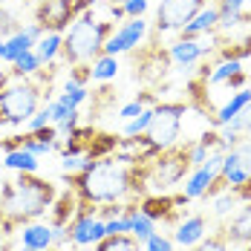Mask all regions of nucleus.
<instances>
[{
	"label": "nucleus",
	"mask_w": 251,
	"mask_h": 251,
	"mask_svg": "<svg viewBox=\"0 0 251 251\" xmlns=\"http://www.w3.org/2000/svg\"><path fill=\"white\" fill-rule=\"evenodd\" d=\"M64 182L78 194V200L90 205L142 200L145 194H151L145 179V162L125 165V162H116L113 156L99 159L90 171L64 174Z\"/></svg>",
	"instance_id": "1"
},
{
	"label": "nucleus",
	"mask_w": 251,
	"mask_h": 251,
	"mask_svg": "<svg viewBox=\"0 0 251 251\" xmlns=\"http://www.w3.org/2000/svg\"><path fill=\"white\" fill-rule=\"evenodd\" d=\"M0 234L9 237L15 228L41 220L52 208L58 188L38 174H21L15 182H0Z\"/></svg>",
	"instance_id": "2"
},
{
	"label": "nucleus",
	"mask_w": 251,
	"mask_h": 251,
	"mask_svg": "<svg viewBox=\"0 0 251 251\" xmlns=\"http://www.w3.org/2000/svg\"><path fill=\"white\" fill-rule=\"evenodd\" d=\"M110 35H113V21H96L93 12L87 9L67 29L64 44H61V58L70 67L73 64H90L99 55H104V44Z\"/></svg>",
	"instance_id": "3"
},
{
	"label": "nucleus",
	"mask_w": 251,
	"mask_h": 251,
	"mask_svg": "<svg viewBox=\"0 0 251 251\" xmlns=\"http://www.w3.org/2000/svg\"><path fill=\"white\" fill-rule=\"evenodd\" d=\"M191 174L188 165V142L185 145H171L165 151H159L153 159L145 162V179H148V191H168L176 182H182Z\"/></svg>",
	"instance_id": "4"
},
{
	"label": "nucleus",
	"mask_w": 251,
	"mask_h": 251,
	"mask_svg": "<svg viewBox=\"0 0 251 251\" xmlns=\"http://www.w3.org/2000/svg\"><path fill=\"white\" fill-rule=\"evenodd\" d=\"M41 99H44L41 84L26 81V78H21L18 84H12L6 90H0V127L26 125L35 116V110L41 107Z\"/></svg>",
	"instance_id": "5"
},
{
	"label": "nucleus",
	"mask_w": 251,
	"mask_h": 251,
	"mask_svg": "<svg viewBox=\"0 0 251 251\" xmlns=\"http://www.w3.org/2000/svg\"><path fill=\"white\" fill-rule=\"evenodd\" d=\"M188 110H191L188 101H162V104H153V119H151V125H148V130H145V136L151 139L159 151L176 145L179 142V130H182V119H185Z\"/></svg>",
	"instance_id": "6"
},
{
	"label": "nucleus",
	"mask_w": 251,
	"mask_h": 251,
	"mask_svg": "<svg viewBox=\"0 0 251 251\" xmlns=\"http://www.w3.org/2000/svg\"><path fill=\"white\" fill-rule=\"evenodd\" d=\"M90 3L96 0H41L38 3V21L44 26V32H64L75 18H81Z\"/></svg>",
	"instance_id": "7"
},
{
	"label": "nucleus",
	"mask_w": 251,
	"mask_h": 251,
	"mask_svg": "<svg viewBox=\"0 0 251 251\" xmlns=\"http://www.w3.org/2000/svg\"><path fill=\"white\" fill-rule=\"evenodd\" d=\"M188 202L191 200H188L185 194H165V191H159V194H145V197L139 200V211H142L145 217H151L153 223L179 226L182 211H185Z\"/></svg>",
	"instance_id": "8"
},
{
	"label": "nucleus",
	"mask_w": 251,
	"mask_h": 251,
	"mask_svg": "<svg viewBox=\"0 0 251 251\" xmlns=\"http://www.w3.org/2000/svg\"><path fill=\"white\" fill-rule=\"evenodd\" d=\"M202 6L205 0H162L156 9V32H179Z\"/></svg>",
	"instance_id": "9"
},
{
	"label": "nucleus",
	"mask_w": 251,
	"mask_h": 251,
	"mask_svg": "<svg viewBox=\"0 0 251 251\" xmlns=\"http://www.w3.org/2000/svg\"><path fill=\"white\" fill-rule=\"evenodd\" d=\"M148 35V21L145 18H127V24L113 29V35L104 44V55H122V52L136 50Z\"/></svg>",
	"instance_id": "10"
},
{
	"label": "nucleus",
	"mask_w": 251,
	"mask_h": 251,
	"mask_svg": "<svg viewBox=\"0 0 251 251\" xmlns=\"http://www.w3.org/2000/svg\"><path fill=\"white\" fill-rule=\"evenodd\" d=\"M220 176L226 179L228 191L249 179L251 176V142H240L231 151H226V162L220 168Z\"/></svg>",
	"instance_id": "11"
},
{
	"label": "nucleus",
	"mask_w": 251,
	"mask_h": 251,
	"mask_svg": "<svg viewBox=\"0 0 251 251\" xmlns=\"http://www.w3.org/2000/svg\"><path fill=\"white\" fill-rule=\"evenodd\" d=\"M168 55H171V64H176L179 70H188V67H194L197 61L208 58V55H211V47H202L197 38H179L176 44H171Z\"/></svg>",
	"instance_id": "12"
},
{
	"label": "nucleus",
	"mask_w": 251,
	"mask_h": 251,
	"mask_svg": "<svg viewBox=\"0 0 251 251\" xmlns=\"http://www.w3.org/2000/svg\"><path fill=\"white\" fill-rule=\"evenodd\" d=\"M47 214H50V226L52 228H67L70 223H73V217L78 214V194L73 191V188L61 191Z\"/></svg>",
	"instance_id": "13"
},
{
	"label": "nucleus",
	"mask_w": 251,
	"mask_h": 251,
	"mask_svg": "<svg viewBox=\"0 0 251 251\" xmlns=\"http://www.w3.org/2000/svg\"><path fill=\"white\" fill-rule=\"evenodd\" d=\"M205 234H208V220H205L202 214H194V217L179 220V226H176V231H174V243L185 246V249H194Z\"/></svg>",
	"instance_id": "14"
},
{
	"label": "nucleus",
	"mask_w": 251,
	"mask_h": 251,
	"mask_svg": "<svg viewBox=\"0 0 251 251\" xmlns=\"http://www.w3.org/2000/svg\"><path fill=\"white\" fill-rule=\"evenodd\" d=\"M226 237L231 246H249L251 243V200L228 220L226 226Z\"/></svg>",
	"instance_id": "15"
},
{
	"label": "nucleus",
	"mask_w": 251,
	"mask_h": 251,
	"mask_svg": "<svg viewBox=\"0 0 251 251\" xmlns=\"http://www.w3.org/2000/svg\"><path fill=\"white\" fill-rule=\"evenodd\" d=\"M217 21H220V9H217L214 3H211V6H202L200 12L179 29V35H182V38H200L205 32H214V29H217Z\"/></svg>",
	"instance_id": "16"
},
{
	"label": "nucleus",
	"mask_w": 251,
	"mask_h": 251,
	"mask_svg": "<svg viewBox=\"0 0 251 251\" xmlns=\"http://www.w3.org/2000/svg\"><path fill=\"white\" fill-rule=\"evenodd\" d=\"M249 101H251V90H249V87H243V90L231 93V96H228V101L220 107V110H214V116H211L208 122H211L214 127L228 125V122H231V119H234V116H237V113H240L246 104H249Z\"/></svg>",
	"instance_id": "17"
},
{
	"label": "nucleus",
	"mask_w": 251,
	"mask_h": 251,
	"mask_svg": "<svg viewBox=\"0 0 251 251\" xmlns=\"http://www.w3.org/2000/svg\"><path fill=\"white\" fill-rule=\"evenodd\" d=\"M24 237V246L32 251H50L52 249V237H55V228L47 226V223H29L21 231Z\"/></svg>",
	"instance_id": "18"
},
{
	"label": "nucleus",
	"mask_w": 251,
	"mask_h": 251,
	"mask_svg": "<svg viewBox=\"0 0 251 251\" xmlns=\"http://www.w3.org/2000/svg\"><path fill=\"white\" fill-rule=\"evenodd\" d=\"M214 176H217V171H211L208 165H202V168H194L191 174L185 176V197L188 200H202V194L208 191V185L214 182Z\"/></svg>",
	"instance_id": "19"
},
{
	"label": "nucleus",
	"mask_w": 251,
	"mask_h": 251,
	"mask_svg": "<svg viewBox=\"0 0 251 251\" xmlns=\"http://www.w3.org/2000/svg\"><path fill=\"white\" fill-rule=\"evenodd\" d=\"M3 168L18 171V174H38V156H32L24 148L9 151V153H3Z\"/></svg>",
	"instance_id": "20"
},
{
	"label": "nucleus",
	"mask_w": 251,
	"mask_h": 251,
	"mask_svg": "<svg viewBox=\"0 0 251 251\" xmlns=\"http://www.w3.org/2000/svg\"><path fill=\"white\" fill-rule=\"evenodd\" d=\"M61 44H64V35L61 32H47L41 41H35V55L41 58V64H55V58L61 55Z\"/></svg>",
	"instance_id": "21"
},
{
	"label": "nucleus",
	"mask_w": 251,
	"mask_h": 251,
	"mask_svg": "<svg viewBox=\"0 0 251 251\" xmlns=\"http://www.w3.org/2000/svg\"><path fill=\"white\" fill-rule=\"evenodd\" d=\"M32 47H35V41L26 35L24 29H18L15 35L6 38V55H3V61H6V64H15V61H18L24 52H29Z\"/></svg>",
	"instance_id": "22"
},
{
	"label": "nucleus",
	"mask_w": 251,
	"mask_h": 251,
	"mask_svg": "<svg viewBox=\"0 0 251 251\" xmlns=\"http://www.w3.org/2000/svg\"><path fill=\"white\" fill-rule=\"evenodd\" d=\"M142 243L133 234H107L101 243H96V251H139Z\"/></svg>",
	"instance_id": "23"
},
{
	"label": "nucleus",
	"mask_w": 251,
	"mask_h": 251,
	"mask_svg": "<svg viewBox=\"0 0 251 251\" xmlns=\"http://www.w3.org/2000/svg\"><path fill=\"white\" fill-rule=\"evenodd\" d=\"M119 73V61L116 55H99L90 64V81H113Z\"/></svg>",
	"instance_id": "24"
},
{
	"label": "nucleus",
	"mask_w": 251,
	"mask_h": 251,
	"mask_svg": "<svg viewBox=\"0 0 251 251\" xmlns=\"http://www.w3.org/2000/svg\"><path fill=\"white\" fill-rule=\"evenodd\" d=\"M87 99H90V90H87L84 84H75V81H67V84H64V93L58 96V101H61L67 110H78Z\"/></svg>",
	"instance_id": "25"
},
{
	"label": "nucleus",
	"mask_w": 251,
	"mask_h": 251,
	"mask_svg": "<svg viewBox=\"0 0 251 251\" xmlns=\"http://www.w3.org/2000/svg\"><path fill=\"white\" fill-rule=\"evenodd\" d=\"M240 70H243V61H220L217 67H211L208 84H211V87H220V84H226L231 75H237Z\"/></svg>",
	"instance_id": "26"
},
{
	"label": "nucleus",
	"mask_w": 251,
	"mask_h": 251,
	"mask_svg": "<svg viewBox=\"0 0 251 251\" xmlns=\"http://www.w3.org/2000/svg\"><path fill=\"white\" fill-rule=\"evenodd\" d=\"M41 67H44V64H41V58L35 55V50H29V52H24V55L12 64V75H15V78H29V75H35Z\"/></svg>",
	"instance_id": "27"
},
{
	"label": "nucleus",
	"mask_w": 251,
	"mask_h": 251,
	"mask_svg": "<svg viewBox=\"0 0 251 251\" xmlns=\"http://www.w3.org/2000/svg\"><path fill=\"white\" fill-rule=\"evenodd\" d=\"M220 47V61H243V58H251V38L240 41V44H217Z\"/></svg>",
	"instance_id": "28"
},
{
	"label": "nucleus",
	"mask_w": 251,
	"mask_h": 251,
	"mask_svg": "<svg viewBox=\"0 0 251 251\" xmlns=\"http://www.w3.org/2000/svg\"><path fill=\"white\" fill-rule=\"evenodd\" d=\"M194 251H231V243H228V237H226V228L220 226L208 240L202 237L200 243L194 246Z\"/></svg>",
	"instance_id": "29"
},
{
	"label": "nucleus",
	"mask_w": 251,
	"mask_h": 251,
	"mask_svg": "<svg viewBox=\"0 0 251 251\" xmlns=\"http://www.w3.org/2000/svg\"><path fill=\"white\" fill-rule=\"evenodd\" d=\"M130 234H133V237H136L139 243H145V240H148L151 234H156V223H153L151 217H145V214L139 211V214H136V217L130 220Z\"/></svg>",
	"instance_id": "30"
},
{
	"label": "nucleus",
	"mask_w": 251,
	"mask_h": 251,
	"mask_svg": "<svg viewBox=\"0 0 251 251\" xmlns=\"http://www.w3.org/2000/svg\"><path fill=\"white\" fill-rule=\"evenodd\" d=\"M151 119H153V107H145L136 119H130V122H125V136H142L145 130H148V125H151Z\"/></svg>",
	"instance_id": "31"
},
{
	"label": "nucleus",
	"mask_w": 251,
	"mask_h": 251,
	"mask_svg": "<svg viewBox=\"0 0 251 251\" xmlns=\"http://www.w3.org/2000/svg\"><path fill=\"white\" fill-rule=\"evenodd\" d=\"M234 208H240V200L234 197V191H223L220 197H214V214L217 217H228Z\"/></svg>",
	"instance_id": "32"
},
{
	"label": "nucleus",
	"mask_w": 251,
	"mask_h": 251,
	"mask_svg": "<svg viewBox=\"0 0 251 251\" xmlns=\"http://www.w3.org/2000/svg\"><path fill=\"white\" fill-rule=\"evenodd\" d=\"M50 125H52V110H50V101H47V104H41V107L35 110V116L26 122V133H35V130L50 127Z\"/></svg>",
	"instance_id": "33"
},
{
	"label": "nucleus",
	"mask_w": 251,
	"mask_h": 251,
	"mask_svg": "<svg viewBox=\"0 0 251 251\" xmlns=\"http://www.w3.org/2000/svg\"><path fill=\"white\" fill-rule=\"evenodd\" d=\"M228 127H231L234 133H240V136H251V101L228 122Z\"/></svg>",
	"instance_id": "34"
},
{
	"label": "nucleus",
	"mask_w": 251,
	"mask_h": 251,
	"mask_svg": "<svg viewBox=\"0 0 251 251\" xmlns=\"http://www.w3.org/2000/svg\"><path fill=\"white\" fill-rule=\"evenodd\" d=\"M145 251H174V240L165 237V234H151L145 243H142Z\"/></svg>",
	"instance_id": "35"
},
{
	"label": "nucleus",
	"mask_w": 251,
	"mask_h": 251,
	"mask_svg": "<svg viewBox=\"0 0 251 251\" xmlns=\"http://www.w3.org/2000/svg\"><path fill=\"white\" fill-rule=\"evenodd\" d=\"M21 26H18V21H15V15L9 12V9H3L0 6V41H6L9 35H15Z\"/></svg>",
	"instance_id": "36"
},
{
	"label": "nucleus",
	"mask_w": 251,
	"mask_h": 251,
	"mask_svg": "<svg viewBox=\"0 0 251 251\" xmlns=\"http://www.w3.org/2000/svg\"><path fill=\"white\" fill-rule=\"evenodd\" d=\"M84 165H87V156H81V153H64L61 156L64 174H78V171H84Z\"/></svg>",
	"instance_id": "37"
},
{
	"label": "nucleus",
	"mask_w": 251,
	"mask_h": 251,
	"mask_svg": "<svg viewBox=\"0 0 251 251\" xmlns=\"http://www.w3.org/2000/svg\"><path fill=\"white\" fill-rule=\"evenodd\" d=\"M145 107H148V104H145L142 99H133L130 104H125V107H122V110L116 113V119H122V122H130V119H136V116H139V113H142Z\"/></svg>",
	"instance_id": "38"
},
{
	"label": "nucleus",
	"mask_w": 251,
	"mask_h": 251,
	"mask_svg": "<svg viewBox=\"0 0 251 251\" xmlns=\"http://www.w3.org/2000/svg\"><path fill=\"white\" fill-rule=\"evenodd\" d=\"M104 231H107V234H130V220H127V217L104 220Z\"/></svg>",
	"instance_id": "39"
},
{
	"label": "nucleus",
	"mask_w": 251,
	"mask_h": 251,
	"mask_svg": "<svg viewBox=\"0 0 251 251\" xmlns=\"http://www.w3.org/2000/svg\"><path fill=\"white\" fill-rule=\"evenodd\" d=\"M122 6H125L127 18H145V12H148V0H125Z\"/></svg>",
	"instance_id": "40"
},
{
	"label": "nucleus",
	"mask_w": 251,
	"mask_h": 251,
	"mask_svg": "<svg viewBox=\"0 0 251 251\" xmlns=\"http://www.w3.org/2000/svg\"><path fill=\"white\" fill-rule=\"evenodd\" d=\"M214 6L220 9V15H237V12H243L246 0H217Z\"/></svg>",
	"instance_id": "41"
},
{
	"label": "nucleus",
	"mask_w": 251,
	"mask_h": 251,
	"mask_svg": "<svg viewBox=\"0 0 251 251\" xmlns=\"http://www.w3.org/2000/svg\"><path fill=\"white\" fill-rule=\"evenodd\" d=\"M231 191H234V197H237L240 202H249V200H251V176L246 179V182H243V185L231 188Z\"/></svg>",
	"instance_id": "42"
},
{
	"label": "nucleus",
	"mask_w": 251,
	"mask_h": 251,
	"mask_svg": "<svg viewBox=\"0 0 251 251\" xmlns=\"http://www.w3.org/2000/svg\"><path fill=\"white\" fill-rule=\"evenodd\" d=\"M24 32L29 35V38H32V41H41V38L47 35V32H44V26H41V24H26V26H24Z\"/></svg>",
	"instance_id": "43"
},
{
	"label": "nucleus",
	"mask_w": 251,
	"mask_h": 251,
	"mask_svg": "<svg viewBox=\"0 0 251 251\" xmlns=\"http://www.w3.org/2000/svg\"><path fill=\"white\" fill-rule=\"evenodd\" d=\"M9 78H12V70H6V67H0V90H6V84H9Z\"/></svg>",
	"instance_id": "44"
},
{
	"label": "nucleus",
	"mask_w": 251,
	"mask_h": 251,
	"mask_svg": "<svg viewBox=\"0 0 251 251\" xmlns=\"http://www.w3.org/2000/svg\"><path fill=\"white\" fill-rule=\"evenodd\" d=\"M3 55H6V41H0V61H3Z\"/></svg>",
	"instance_id": "45"
},
{
	"label": "nucleus",
	"mask_w": 251,
	"mask_h": 251,
	"mask_svg": "<svg viewBox=\"0 0 251 251\" xmlns=\"http://www.w3.org/2000/svg\"><path fill=\"white\" fill-rule=\"evenodd\" d=\"M110 3H125V0H110Z\"/></svg>",
	"instance_id": "46"
},
{
	"label": "nucleus",
	"mask_w": 251,
	"mask_h": 251,
	"mask_svg": "<svg viewBox=\"0 0 251 251\" xmlns=\"http://www.w3.org/2000/svg\"><path fill=\"white\" fill-rule=\"evenodd\" d=\"M249 84H251V78H249Z\"/></svg>",
	"instance_id": "47"
},
{
	"label": "nucleus",
	"mask_w": 251,
	"mask_h": 251,
	"mask_svg": "<svg viewBox=\"0 0 251 251\" xmlns=\"http://www.w3.org/2000/svg\"><path fill=\"white\" fill-rule=\"evenodd\" d=\"M96 3H99V0H96Z\"/></svg>",
	"instance_id": "48"
}]
</instances>
